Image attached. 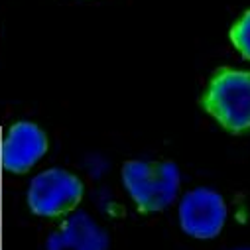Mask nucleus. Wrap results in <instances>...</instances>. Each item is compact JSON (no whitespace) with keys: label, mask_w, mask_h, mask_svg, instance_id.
I'll list each match as a JSON object with an SVG mask.
<instances>
[{"label":"nucleus","mask_w":250,"mask_h":250,"mask_svg":"<svg viewBox=\"0 0 250 250\" xmlns=\"http://www.w3.org/2000/svg\"><path fill=\"white\" fill-rule=\"evenodd\" d=\"M122 183L138 213L150 215L167 209L177 199L181 173L173 162L128 160L122 166Z\"/></svg>","instance_id":"nucleus-1"},{"label":"nucleus","mask_w":250,"mask_h":250,"mask_svg":"<svg viewBox=\"0 0 250 250\" xmlns=\"http://www.w3.org/2000/svg\"><path fill=\"white\" fill-rule=\"evenodd\" d=\"M203 108L230 134L250 130V71L221 67L213 73L203 97Z\"/></svg>","instance_id":"nucleus-2"},{"label":"nucleus","mask_w":250,"mask_h":250,"mask_svg":"<svg viewBox=\"0 0 250 250\" xmlns=\"http://www.w3.org/2000/svg\"><path fill=\"white\" fill-rule=\"evenodd\" d=\"M83 181L61 167L40 171L28 185V207L34 215L43 219H63L83 201Z\"/></svg>","instance_id":"nucleus-3"},{"label":"nucleus","mask_w":250,"mask_h":250,"mask_svg":"<svg viewBox=\"0 0 250 250\" xmlns=\"http://www.w3.org/2000/svg\"><path fill=\"white\" fill-rule=\"evenodd\" d=\"M179 225L185 234L199 240H209L225 229L229 209L221 193L209 187H195L179 201Z\"/></svg>","instance_id":"nucleus-4"},{"label":"nucleus","mask_w":250,"mask_h":250,"mask_svg":"<svg viewBox=\"0 0 250 250\" xmlns=\"http://www.w3.org/2000/svg\"><path fill=\"white\" fill-rule=\"evenodd\" d=\"M49 148L47 134L34 122L20 120L8 128L2 148H0V162L2 167L10 173L22 175L28 173Z\"/></svg>","instance_id":"nucleus-5"},{"label":"nucleus","mask_w":250,"mask_h":250,"mask_svg":"<svg viewBox=\"0 0 250 250\" xmlns=\"http://www.w3.org/2000/svg\"><path fill=\"white\" fill-rule=\"evenodd\" d=\"M106 230L87 213H75L45 240V250H108Z\"/></svg>","instance_id":"nucleus-6"},{"label":"nucleus","mask_w":250,"mask_h":250,"mask_svg":"<svg viewBox=\"0 0 250 250\" xmlns=\"http://www.w3.org/2000/svg\"><path fill=\"white\" fill-rule=\"evenodd\" d=\"M230 42L238 53L250 61V10L240 16V20L230 28Z\"/></svg>","instance_id":"nucleus-7"},{"label":"nucleus","mask_w":250,"mask_h":250,"mask_svg":"<svg viewBox=\"0 0 250 250\" xmlns=\"http://www.w3.org/2000/svg\"><path fill=\"white\" fill-rule=\"evenodd\" d=\"M236 250H250V248H236Z\"/></svg>","instance_id":"nucleus-8"}]
</instances>
